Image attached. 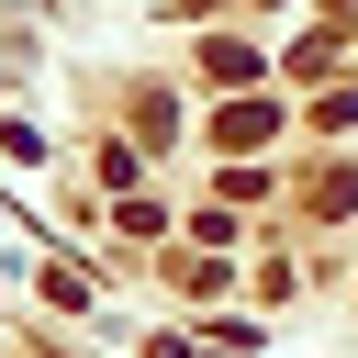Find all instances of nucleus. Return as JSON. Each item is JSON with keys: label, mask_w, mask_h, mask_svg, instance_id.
I'll list each match as a JSON object with an SVG mask.
<instances>
[{"label": "nucleus", "mask_w": 358, "mask_h": 358, "mask_svg": "<svg viewBox=\"0 0 358 358\" xmlns=\"http://www.w3.org/2000/svg\"><path fill=\"white\" fill-rule=\"evenodd\" d=\"M268 123H280L268 101H235V112H224V145H268Z\"/></svg>", "instance_id": "f03ea898"}, {"label": "nucleus", "mask_w": 358, "mask_h": 358, "mask_svg": "<svg viewBox=\"0 0 358 358\" xmlns=\"http://www.w3.org/2000/svg\"><path fill=\"white\" fill-rule=\"evenodd\" d=\"M201 67H213V78H246V90H257V45H235V34H213V45H201Z\"/></svg>", "instance_id": "f257e3e1"}]
</instances>
